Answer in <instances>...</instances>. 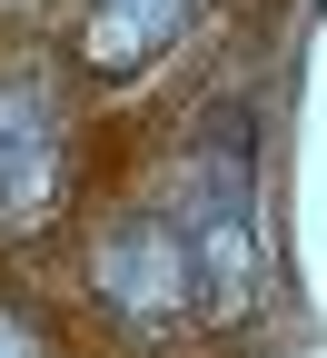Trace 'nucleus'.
<instances>
[{"mask_svg":"<svg viewBox=\"0 0 327 358\" xmlns=\"http://www.w3.org/2000/svg\"><path fill=\"white\" fill-rule=\"evenodd\" d=\"M178 199V229H189V259H199V329H228L248 319L258 299V169H248V120L218 110L178 169L159 179Z\"/></svg>","mask_w":327,"mask_h":358,"instance_id":"1","label":"nucleus"},{"mask_svg":"<svg viewBox=\"0 0 327 358\" xmlns=\"http://www.w3.org/2000/svg\"><path fill=\"white\" fill-rule=\"evenodd\" d=\"M89 279H100V299L129 329H149V338L159 329H199V259H189V229H178V199L169 189H149L119 219H100Z\"/></svg>","mask_w":327,"mask_h":358,"instance_id":"2","label":"nucleus"},{"mask_svg":"<svg viewBox=\"0 0 327 358\" xmlns=\"http://www.w3.org/2000/svg\"><path fill=\"white\" fill-rule=\"evenodd\" d=\"M50 199H60V100H50V80L10 70L0 80V209L40 219Z\"/></svg>","mask_w":327,"mask_h":358,"instance_id":"3","label":"nucleus"},{"mask_svg":"<svg viewBox=\"0 0 327 358\" xmlns=\"http://www.w3.org/2000/svg\"><path fill=\"white\" fill-rule=\"evenodd\" d=\"M208 10V0H89V30H79V50H89V70H149L178 30H189Z\"/></svg>","mask_w":327,"mask_h":358,"instance_id":"4","label":"nucleus"},{"mask_svg":"<svg viewBox=\"0 0 327 358\" xmlns=\"http://www.w3.org/2000/svg\"><path fill=\"white\" fill-rule=\"evenodd\" d=\"M0 358H40V348H30V338H20L10 319H0Z\"/></svg>","mask_w":327,"mask_h":358,"instance_id":"5","label":"nucleus"},{"mask_svg":"<svg viewBox=\"0 0 327 358\" xmlns=\"http://www.w3.org/2000/svg\"><path fill=\"white\" fill-rule=\"evenodd\" d=\"M298 358H327V348H298Z\"/></svg>","mask_w":327,"mask_h":358,"instance_id":"6","label":"nucleus"}]
</instances>
